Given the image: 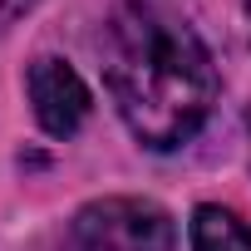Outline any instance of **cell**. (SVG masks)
Listing matches in <instances>:
<instances>
[{"instance_id": "obj_5", "label": "cell", "mask_w": 251, "mask_h": 251, "mask_svg": "<svg viewBox=\"0 0 251 251\" xmlns=\"http://www.w3.org/2000/svg\"><path fill=\"white\" fill-rule=\"evenodd\" d=\"M30 5H35V0H0V30H5V25H15Z\"/></svg>"}, {"instance_id": "obj_3", "label": "cell", "mask_w": 251, "mask_h": 251, "mask_svg": "<svg viewBox=\"0 0 251 251\" xmlns=\"http://www.w3.org/2000/svg\"><path fill=\"white\" fill-rule=\"evenodd\" d=\"M30 108H35V123L50 133V138H69L79 133V123L89 118V84L74 74V64L54 59V54H40L30 64Z\"/></svg>"}, {"instance_id": "obj_1", "label": "cell", "mask_w": 251, "mask_h": 251, "mask_svg": "<svg viewBox=\"0 0 251 251\" xmlns=\"http://www.w3.org/2000/svg\"><path fill=\"white\" fill-rule=\"evenodd\" d=\"M103 79L128 133L153 153L182 148L217 103V69L202 35L153 0L113 10L103 30Z\"/></svg>"}, {"instance_id": "obj_7", "label": "cell", "mask_w": 251, "mask_h": 251, "mask_svg": "<svg viewBox=\"0 0 251 251\" xmlns=\"http://www.w3.org/2000/svg\"><path fill=\"white\" fill-rule=\"evenodd\" d=\"M246 123H251V118H246Z\"/></svg>"}, {"instance_id": "obj_2", "label": "cell", "mask_w": 251, "mask_h": 251, "mask_svg": "<svg viewBox=\"0 0 251 251\" xmlns=\"http://www.w3.org/2000/svg\"><path fill=\"white\" fill-rule=\"evenodd\" d=\"M177 226L148 197H99L79 207L69 226V251H173Z\"/></svg>"}, {"instance_id": "obj_4", "label": "cell", "mask_w": 251, "mask_h": 251, "mask_svg": "<svg viewBox=\"0 0 251 251\" xmlns=\"http://www.w3.org/2000/svg\"><path fill=\"white\" fill-rule=\"evenodd\" d=\"M187 231L192 251H251V226L226 207H197Z\"/></svg>"}, {"instance_id": "obj_6", "label": "cell", "mask_w": 251, "mask_h": 251, "mask_svg": "<svg viewBox=\"0 0 251 251\" xmlns=\"http://www.w3.org/2000/svg\"><path fill=\"white\" fill-rule=\"evenodd\" d=\"M246 10H251V0H246Z\"/></svg>"}]
</instances>
